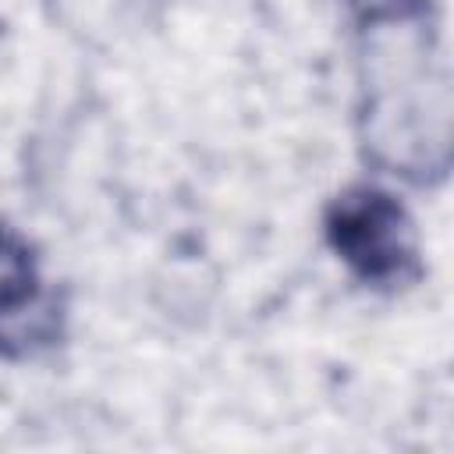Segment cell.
<instances>
[{
	"instance_id": "6da1fadb",
	"label": "cell",
	"mask_w": 454,
	"mask_h": 454,
	"mask_svg": "<svg viewBox=\"0 0 454 454\" xmlns=\"http://www.w3.org/2000/svg\"><path fill=\"white\" fill-rule=\"evenodd\" d=\"M323 234L337 259L369 287H408L422 277L411 213L376 184H348L326 202Z\"/></svg>"
},
{
	"instance_id": "7a4b0ae2",
	"label": "cell",
	"mask_w": 454,
	"mask_h": 454,
	"mask_svg": "<svg viewBox=\"0 0 454 454\" xmlns=\"http://www.w3.org/2000/svg\"><path fill=\"white\" fill-rule=\"evenodd\" d=\"M64 305L43 287L32 241L0 220V358L28 362L60 344Z\"/></svg>"
},
{
	"instance_id": "3957f363",
	"label": "cell",
	"mask_w": 454,
	"mask_h": 454,
	"mask_svg": "<svg viewBox=\"0 0 454 454\" xmlns=\"http://www.w3.org/2000/svg\"><path fill=\"white\" fill-rule=\"evenodd\" d=\"M344 4L362 28H387V25L422 21L433 0H344Z\"/></svg>"
}]
</instances>
